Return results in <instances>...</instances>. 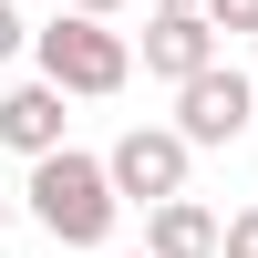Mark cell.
<instances>
[{
	"label": "cell",
	"mask_w": 258,
	"mask_h": 258,
	"mask_svg": "<svg viewBox=\"0 0 258 258\" xmlns=\"http://www.w3.org/2000/svg\"><path fill=\"white\" fill-rule=\"evenodd\" d=\"M31 217H41V238H62V248H103L114 238V217H124V197H114V176H103V155H41L31 165Z\"/></svg>",
	"instance_id": "1"
},
{
	"label": "cell",
	"mask_w": 258,
	"mask_h": 258,
	"mask_svg": "<svg viewBox=\"0 0 258 258\" xmlns=\"http://www.w3.org/2000/svg\"><path fill=\"white\" fill-rule=\"evenodd\" d=\"M31 62H41V83H52L62 103H73V93H124V73H135V41H124L114 21L62 11L52 31H31Z\"/></svg>",
	"instance_id": "2"
},
{
	"label": "cell",
	"mask_w": 258,
	"mask_h": 258,
	"mask_svg": "<svg viewBox=\"0 0 258 258\" xmlns=\"http://www.w3.org/2000/svg\"><path fill=\"white\" fill-rule=\"evenodd\" d=\"M186 155H197V145H186L176 124H135V135H114L103 176H114L124 207H165V197H186Z\"/></svg>",
	"instance_id": "3"
},
{
	"label": "cell",
	"mask_w": 258,
	"mask_h": 258,
	"mask_svg": "<svg viewBox=\"0 0 258 258\" xmlns=\"http://www.w3.org/2000/svg\"><path fill=\"white\" fill-rule=\"evenodd\" d=\"M258 114V83L238 73V62H207L197 83H176V135L186 145H238Z\"/></svg>",
	"instance_id": "4"
},
{
	"label": "cell",
	"mask_w": 258,
	"mask_h": 258,
	"mask_svg": "<svg viewBox=\"0 0 258 258\" xmlns=\"http://www.w3.org/2000/svg\"><path fill=\"white\" fill-rule=\"evenodd\" d=\"M207 62H217L207 11H155V21H145V73H155V83H197Z\"/></svg>",
	"instance_id": "5"
},
{
	"label": "cell",
	"mask_w": 258,
	"mask_h": 258,
	"mask_svg": "<svg viewBox=\"0 0 258 258\" xmlns=\"http://www.w3.org/2000/svg\"><path fill=\"white\" fill-rule=\"evenodd\" d=\"M0 145H11V155H62V93H52V83H11V93H0Z\"/></svg>",
	"instance_id": "6"
},
{
	"label": "cell",
	"mask_w": 258,
	"mask_h": 258,
	"mask_svg": "<svg viewBox=\"0 0 258 258\" xmlns=\"http://www.w3.org/2000/svg\"><path fill=\"white\" fill-rule=\"evenodd\" d=\"M145 258H217V217H207L197 197L145 207Z\"/></svg>",
	"instance_id": "7"
},
{
	"label": "cell",
	"mask_w": 258,
	"mask_h": 258,
	"mask_svg": "<svg viewBox=\"0 0 258 258\" xmlns=\"http://www.w3.org/2000/svg\"><path fill=\"white\" fill-rule=\"evenodd\" d=\"M197 11H207L217 41H227V31H258V0H197Z\"/></svg>",
	"instance_id": "8"
},
{
	"label": "cell",
	"mask_w": 258,
	"mask_h": 258,
	"mask_svg": "<svg viewBox=\"0 0 258 258\" xmlns=\"http://www.w3.org/2000/svg\"><path fill=\"white\" fill-rule=\"evenodd\" d=\"M217 258H258V207H238V217L217 227Z\"/></svg>",
	"instance_id": "9"
},
{
	"label": "cell",
	"mask_w": 258,
	"mask_h": 258,
	"mask_svg": "<svg viewBox=\"0 0 258 258\" xmlns=\"http://www.w3.org/2000/svg\"><path fill=\"white\" fill-rule=\"evenodd\" d=\"M11 52H31V21H21L11 0H0V62H11Z\"/></svg>",
	"instance_id": "10"
},
{
	"label": "cell",
	"mask_w": 258,
	"mask_h": 258,
	"mask_svg": "<svg viewBox=\"0 0 258 258\" xmlns=\"http://www.w3.org/2000/svg\"><path fill=\"white\" fill-rule=\"evenodd\" d=\"M73 11H83V21H114V11H124V0H73Z\"/></svg>",
	"instance_id": "11"
},
{
	"label": "cell",
	"mask_w": 258,
	"mask_h": 258,
	"mask_svg": "<svg viewBox=\"0 0 258 258\" xmlns=\"http://www.w3.org/2000/svg\"><path fill=\"white\" fill-rule=\"evenodd\" d=\"M155 11H197V0H155Z\"/></svg>",
	"instance_id": "12"
},
{
	"label": "cell",
	"mask_w": 258,
	"mask_h": 258,
	"mask_svg": "<svg viewBox=\"0 0 258 258\" xmlns=\"http://www.w3.org/2000/svg\"><path fill=\"white\" fill-rule=\"evenodd\" d=\"M0 227H11V197H0Z\"/></svg>",
	"instance_id": "13"
}]
</instances>
